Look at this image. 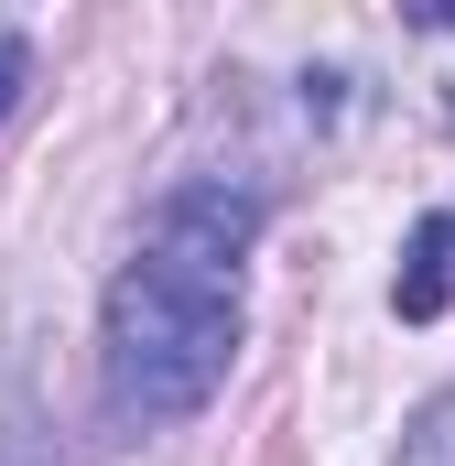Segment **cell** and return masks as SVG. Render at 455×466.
<instances>
[{
  "instance_id": "obj_1",
  "label": "cell",
  "mask_w": 455,
  "mask_h": 466,
  "mask_svg": "<svg viewBox=\"0 0 455 466\" xmlns=\"http://www.w3.org/2000/svg\"><path fill=\"white\" fill-rule=\"evenodd\" d=\"M260 238V196L228 174H185L152 218L141 249L109 282V326H98V390L119 423H185L207 412L238 358V260Z\"/></svg>"
},
{
  "instance_id": "obj_2",
  "label": "cell",
  "mask_w": 455,
  "mask_h": 466,
  "mask_svg": "<svg viewBox=\"0 0 455 466\" xmlns=\"http://www.w3.org/2000/svg\"><path fill=\"white\" fill-rule=\"evenodd\" d=\"M455 304V218H423V228L401 238V282H390V315L401 326H434Z\"/></svg>"
},
{
  "instance_id": "obj_3",
  "label": "cell",
  "mask_w": 455,
  "mask_h": 466,
  "mask_svg": "<svg viewBox=\"0 0 455 466\" xmlns=\"http://www.w3.org/2000/svg\"><path fill=\"white\" fill-rule=\"evenodd\" d=\"M401 466H455V390H445V401H423V423H412Z\"/></svg>"
},
{
  "instance_id": "obj_4",
  "label": "cell",
  "mask_w": 455,
  "mask_h": 466,
  "mask_svg": "<svg viewBox=\"0 0 455 466\" xmlns=\"http://www.w3.org/2000/svg\"><path fill=\"white\" fill-rule=\"evenodd\" d=\"M22 87H33V55H22V44H11V33H0V119L22 109Z\"/></svg>"
}]
</instances>
